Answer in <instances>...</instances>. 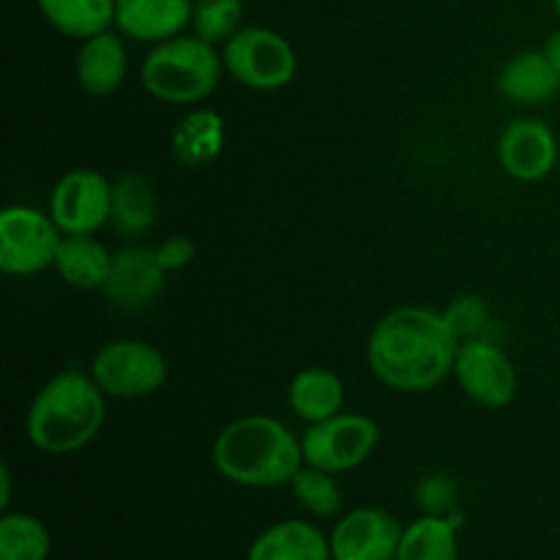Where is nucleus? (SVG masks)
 Masks as SVG:
<instances>
[{
	"mask_svg": "<svg viewBox=\"0 0 560 560\" xmlns=\"http://www.w3.org/2000/svg\"><path fill=\"white\" fill-rule=\"evenodd\" d=\"M459 337L443 312L399 306L383 315L366 339V364L383 386L399 394L435 388L454 372Z\"/></svg>",
	"mask_w": 560,
	"mask_h": 560,
	"instance_id": "nucleus-1",
	"label": "nucleus"
},
{
	"mask_svg": "<svg viewBox=\"0 0 560 560\" xmlns=\"http://www.w3.org/2000/svg\"><path fill=\"white\" fill-rule=\"evenodd\" d=\"M219 476L252 490H273L304 468L301 438L273 416L249 413L219 430L211 446Z\"/></svg>",
	"mask_w": 560,
	"mask_h": 560,
	"instance_id": "nucleus-2",
	"label": "nucleus"
},
{
	"mask_svg": "<svg viewBox=\"0 0 560 560\" xmlns=\"http://www.w3.org/2000/svg\"><path fill=\"white\" fill-rule=\"evenodd\" d=\"M107 419V394L91 372L63 370L49 377L25 416L27 441L44 454H74L102 432Z\"/></svg>",
	"mask_w": 560,
	"mask_h": 560,
	"instance_id": "nucleus-3",
	"label": "nucleus"
},
{
	"mask_svg": "<svg viewBox=\"0 0 560 560\" xmlns=\"http://www.w3.org/2000/svg\"><path fill=\"white\" fill-rule=\"evenodd\" d=\"M224 60L217 44L180 33L153 44L140 66V82L162 104H200L219 88Z\"/></svg>",
	"mask_w": 560,
	"mask_h": 560,
	"instance_id": "nucleus-4",
	"label": "nucleus"
},
{
	"mask_svg": "<svg viewBox=\"0 0 560 560\" xmlns=\"http://www.w3.org/2000/svg\"><path fill=\"white\" fill-rule=\"evenodd\" d=\"M224 71L244 88L273 93L299 77V55L293 44L273 27L244 25L222 44Z\"/></svg>",
	"mask_w": 560,
	"mask_h": 560,
	"instance_id": "nucleus-5",
	"label": "nucleus"
},
{
	"mask_svg": "<svg viewBox=\"0 0 560 560\" xmlns=\"http://www.w3.org/2000/svg\"><path fill=\"white\" fill-rule=\"evenodd\" d=\"M96 386L107 397L140 399L156 394L167 383V359L142 339H113L102 345L88 366Z\"/></svg>",
	"mask_w": 560,
	"mask_h": 560,
	"instance_id": "nucleus-6",
	"label": "nucleus"
},
{
	"mask_svg": "<svg viewBox=\"0 0 560 560\" xmlns=\"http://www.w3.org/2000/svg\"><path fill=\"white\" fill-rule=\"evenodd\" d=\"M63 230L52 213L33 206H5L0 211V271L9 277H36L55 266Z\"/></svg>",
	"mask_w": 560,
	"mask_h": 560,
	"instance_id": "nucleus-7",
	"label": "nucleus"
},
{
	"mask_svg": "<svg viewBox=\"0 0 560 560\" xmlns=\"http://www.w3.org/2000/svg\"><path fill=\"white\" fill-rule=\"evenodd\" d=\"M381 443V427L372 416L337 413L320 424H310L301 435L304 463L328 474H348L372 457Z\"/></svg>",
	"mask_w": 560,
	"mask_h": 560,
	"instance_id": "nucleus-8",
	"label": "nucleus"
},
{
	"mask_svg": "<svg viewBox=\"0 0 560 560\" xmlns=\"http://www.w3.org/2000/svg\"><path fill=\"white\" fill-rule=\"evenodd\" d=\"M452 375L457 377L465 397L479 408L503 410L517 397V370L503 348H498L490 339L474 337L459 342Z\"/></svg>",
	"mask_w": 560,
	"mask_h": 560,
	"instance_id": "nucleus-9",
	"label": "nucleus"
},
{
	"mask_svg": "<svg viewBox=\"0 0 560 560\" xmlns=\"http://www.w3.org/2000/svg\"><path fill=\"white\" fill-rule=\"evenodd\" d=\"M49 213L63 235H96L109 224L113 180L98 170H69L49 195Z\"/></svg>",
	"mask_w": 560,
	"mask_h": 560,
	"instance_id": "nucleus-10",
	"label": "nucleus"
},
{
	"mask_svg": "<svg viewBox=\"0 0 560 560\" xmlns=\"http://www.w3.org/2000/svg\"><path fill=\"white\" fill-rule=\"evenodd\" d=\"M498 164L523 184L545 180L558 164V137L541 118H517L498 137Z\"/></svg>",
	"mask_w": 560,
	"mask_h": 560,
	"instance_id": "nucleus-11",
	"label": "nucleus"
},
{
	"mask_svg": "<svg viewBox=\"0 0 560 560\" xmlns=\"http://www.w3.org/2000/svg\"><path fill=\"white\" fill-rule=\"evenodd\" d=\"M328 539L334 560H397L402 525L386 509L361 506L345 514Z\"/></svg>",
	"mask_w": 560,
	"mask_h": 560,
	"instance_id": "nucleus-12",
	"label": "nucleus"
},
{
	"mask_svg": "<svg viewBox=\"0 0 560 560\" xmlns=\"http://www.w3.org/2000/svg\"><path fill=\"white\" fill-rule=\"evenodd\" d=\"M167 271L159 266L156 249L126 246L115 252L113 271L104 284V299L120 312H140L159 299Z\"/></svg>",
	"mask_w": 560,
	"mask_h": 560,
	"instance_id": "nucleus-13",
	"label": "nucleus"
},
{
	"mask_svg": "<svg viewBox=\"0 0 560 560\" xmlns=\"http://www.w3.org/2000/svg\"><path fill=\"white\" fill-rule=\"evenodd\" d=\"M195 0H118L115 27L137 44H162L191 27Z\"/></svg>",
	"mask_w": 560,
	"mask_h": 560,
	"instance_id": "nucleus-14",
	"label": "nucleus"
},
{
	"mask_svg": "<svg viewBox=\"0 0 560 560\" xmlns=\"http://www.w3.org/2000/svg\"><path fill=\"white\" fill-rule=\"evenodd\" d=\"M77 82L91 96H109L118 91L129 74V52L124 33L104 31L80 42L77 52Z\"/></svg>",
	"mask_w": 560,
	"mask_h": 560,
	"instance_id": "nucleus-15",
	"label": "nucleus"
},
{
	"mask_svg": "<svg viewBox=\"0 0 560 560\" xmlns=\"http://www.w3.org/2000/svg\"><path fill=\"white\" fill-rule=\"evenodd\" d=\"M495 85L506 102L536 107L560 91V71L550 63L545 49H523L501 66Z\"/></svg>",
	"mask_w": 560,
	"mask_h": 560,
	"instance_id": "nucleus-16",
	"label": "nucleus"
},
{
	"mask_svg": "<svg viewBox=\"0 0 560 560\" xmlns=\"http://www.w3.org/2000/svg\"><path fill=\"white\" fill-rule=\"evenodd\" d=\"M246 560H334L331 539L306 520H282L252 541Z\"/></svg>",
	"mask_w": 560,
	"mask_h": 560,
	"instance_id": "nucleus-17",
	"label": "nucleus"
},
{
	"mask_svg": "<svg viewBox=\"0 0 560 560\" xmlns=\"http://www.w3.org/2000/svg\"><path fill=\"white\" fill-rule=\"evenodd\" d=\"M288 405L306 424H320L345 410V383L326 366H304L288 386Z\"/></svg>",
	"mask_w": 560,
	"mask_h": 560,
	"instance_id": "nucleus-18",
	"label": "nucleus"
},
{
	"mask_svg": "<svg viewBox=\"0 0 560 560\" xmlns=\"http://www.w3.org/2000/svg\"><path fill=\"white\" fill-rule=\"evenodd\" d=\"M224 118L211 107H197L178 120L170 137V151L184 167H206L224 148Z\"/></svg>",
	"mask_w": 560,
	"mask_h": 560,
	"instance_id": "nucleus-19",
	"label": "nucleus"
},
{
	"mask_svg": "<svg viewBox=\"0 0 560 560\" xmlns=\"http://www.w3.org/2000/svg\"><path fill=\"white\" fill-rule=\"evenodd\" d=\"M113 252L93 235H63L52 268L69 288L104 290L113 271Z\"/></svg>",
	"mask_w": 560,
	"mask_h": 560,
	"instance_id": "nucleus-20",
	"label": "nucleus"
},
{
	"mask_svg": "<svg viewBox=\"0 0 560 560\" xmlns=\"http://www.w3.org/2000/svg\"><path fill=\"white\" fill-rule=\"evenodd\" d=\"M109 224L124 238H142L156 224V191L140 173H120L113 180Z\"/></svg>",
	"mask_w": 560,
	"mask_h": 560,
	"instance_id": "nucleus-21",
	"label": "nucleus"
},
{
	"mask_svg": "<svg viewBox=\"0 0 560 560\" xmlns=\"http://www.w3.org/2000/svg\"><path fill=\"white\" fill-rule=\"evenodd\" d=\"M36 5L52 31L85 42L115 25L118 0H36Z\"/></svg>",
	"mask_w": 560,
	"mask_h": 560,
	"instance_id": "nucleus-22",
	"label": "nucleus"
},
{
	"mask_svg": "<svg viewBox=\"0 0 560 560\" xmlns=\"http://www.w3.org/2000/svg\"><path fill=\"white\" fill-rule=\"evenodd\" d=\"M457 514H424L402 528L397 560H457Z\"/></svg>",
	"mask_w": 560,
	"mask_h": 560,
	"instance_id": "nucleus-23",
	"label": "nucleus"
},
{
	"mask_svg": "<svg viewBox=\"0 0 560 560\" xmlns=\"http://www.w3.org/2000/svg\"><path fill=\"white\" fill-rule=\"evenodd\" d=\"M52 536L47 525L25 512H3L0 517V560H47Z\"/></svg>",
	"mask_w": 560,
	"mask_h": 560,
	"instance_id": "nucleus-24",
	"label": "nucleus"
},
{
	"mask_svg": "<svg viewBox=\"0 0 560 560\" xmlns=\"http://www.w3.org/2000/svg\"><path fill=\"white\" fill-rule=\"evenodd\" d=\"M290 487H293L295 501L315 517L328 520L342 512V490L328 470L304 463V468L293 476Z\"/></svg>",
	"mask_w": 560,
	"mask_h": 560,
	"instance_id": "nucleus-25",
	"label": "nucleus"
},
{
	"mask_svg": "<svg viewBox=\"0 0 560 560\" xmlns=\"http://www.w3.org/2000/svg\"><path fill=\"white\" fill-rule=\"evenodd\" d=\"M241 22H244V0H195L191 31L217 47L244 27Z\"/></svg>",
	"mask_w": 560,
	"mask_h": 560,
	"instance_id": "nucleus-26",
	"label": "nucleus"
},
{
	"mask_svg": "<svg viewBox=\"0 0 560 560\" xmlns=\"http://www.w3.org/2000/svg\"><path fill=\"white\" fill-rule=\"evenodd\" d=\"M443 317H446L452 331L459 337V342H465V339L479 337V331L490 320V310H487V301L481 295H457L443 310Z\"/></svg>",
	"mask_w": 560,
	"mask_h": 560,
	"instance_id": "nucleus-27",
	"label": "nucleus"
},
{
	"mask_svg": "<svg viewBox=\"0 0 560 560\" xmlns=\"http://www.w3.org/2000/svg\"><path fill=\"white\" fill-rule=\"evenodd\" d=\"M197 255V244L189 238V235H173V238L162 241L156 246V260L159 266L167 273L180 271V268L189 266Z\"/></svg>",
	"mask_w": 560,
	"mask_h": 560,
	"instance_id": "nucleus-28",
	"label": "nucleus"
},
{
	"mask_svg": "<svg viewBox=\"0 0 560 560\" xmlns=\"http://www.w3.org/2000/svg\"><path fill=\"white\" fill-rule=\"evenodd\" d=\"M454 485L446 476H430L419 485V503L424 506L427 514H446L452 506Z\"/></svg>",
	"mask_w": 560,
	"mask_h": 560,
	"instance_id": "nucleus-29",
	"label": "nucleus"
},
{
	"mask_svg": "<svg viewBox=\"0 0 560 560\" xmlns=\"http://www.w3.org/2000/svg\"><path fill=\"white\" fill-rule=\"evenodd\" d=\"M9 503H11V470L9 465H0V509L9 512Z\"/></svg>",
	"mask_w": 560,
	"mask_h": 560,
	"instance_id": "nucleus-30",
	"label": "nucleus"
},
{
	"mask_svg": "<svg viewBox=\"0 0 560 560\" xmlns=\"http://www.w3.org/2000/svg\"><path fill=\"white\" fill-rule=\"evenodd\" d=\"M545 55H547V58H550V63L560 71V27H558L556 33H550V38H547Z\"/></svg>",
	"mask_w": 560,
	"mask_h": 560,
	"instance_id": "nucleus-31",
	"label": "nucleus"
},
{
	"mask_svg": "<svg viewBox=\"0 0 560 560\" xmlns=\"http://www.w3.org/2000/svg\"><path fill=\"white\" fill-rule=\"evenodd\" d=\"M552 9H556V14L560 16V0H552Z\"/></svg>",
	"mask_w": 560,
	"mask_h": 560,
	"instance_id": "nucleus-32",
	"label": "nucleus"
}]
</instances>
